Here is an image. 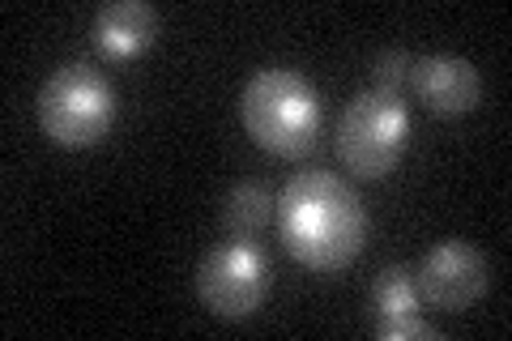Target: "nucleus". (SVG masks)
<instances>
[{"label":"nucleus","instance_id":"obj_1","mask_svg":"<svg viewBox=\"0 0 512 341\" xmlns=\"http://www.w3.org/2000/svg\"><path fill=\"white\" fill-rule=\"evenodd\" d=\"M282 248L299 265L338 273L346 269L367 243V209L359 192L342 175L308 167L286 180L282 197L274 201Z\"/></svg>","mask_w":512,"mask_h":341},{"label":"nucleus","instance_id":"obj_2","mask_svg":"<svg viewBox=\"0 0 512 341\" xmlns=\"http://www.w3.org/2000/svg\"><path fill=\"white\" fill-rule=\"evenodd\" d=\"M239 116L248 137L269 154L299 158L320 137V94L295 69H256L239 94Z\"/></svg>","mask_w":512,"mask_h":341},{"label":"nucleus","instance_id":"obj_3","mask_svg":"<svg viewBox=\"0 0 512 341\" xmlns=\"http://www.w3.org/2000/svg\"><path fill=\"white\" fill-rule=\"evenodd\" d=\"M116 86L103 69L90 60H69L52 69L39 86V124L56 145L69 150H86V145L103 141L107 128L116 124Z\"/></svg>","mask_w":512,"mask_h":341},{"label":"nucleus","instance_id":"obj_4","mask_svg":"<svg viewBox=\"0 0 512 341\" xmlns=\"http://www.w3.org/2000/svg\"><path fill=\"white\" fill-rule=\"evenodd\" d=\"M410 141V111L402 103V94L389 90H359L355 99L342 107L338 128H333V145H338V158L346 162L363 180H380L389 175L402 150Z\"/></svg>","mask_w":512,"mask_h":341},{"label":"nucleus","instance_id":"obj_5","mask_svg":"<svg viewBox=\"0 0 512 341\" xmlns=\"http://www.w3.org/2000/svg\"><path fill=\"white\" fill-rule=\"evenodd\" d=\"M269 295V256L252 239H222L197 265V299L222 320H244Z\"/></svg>","mask_w":512,"mask_h":341},{"label":"nucleus","instance_id":"obj_6","mask_svg":"<svg viewBox=\"0 0 512 341\" xmlns=\"http://www.w3.org/2000/svg\"><path fill=\"white\" fill-rule=\"evenodd\" d=\"M419 295L440 312H466L487 295V256L466 239H440L414 269Z\"/></svg>","mask_w":512,"mask_h":341},{"label":"nucleus","instance_id":"obj_7","mask_svg":"<svg viewBox=\"0 0 512 341\" xmlns=\"http://www.w3.org/2000/svg\"><path fill=\"white\" fill-rule=\"evenodd\" d=\"M410 86L436 116H466L483 99V77L457 52H431L423 60H414Z\"/></svg>","mask_w":512,"mask_h":341},{"label":"nucleus","instance_id":"obj_8","mask_svg":"<svg viewBox=\"0 0 512 341\" xmlns=\"http://www.w3.org/2000/svg\"><path fill=\"white\" fill-rule=\"evenodd\" d=\"M90 30H94V43L107 56H116V60L141 56L158 39V9L146 5V0H111V5L94 13Z\"/></svg>","mask_w":512,"mask_h":341},{"label":"nucleus","instance_id":"obj_9","mask_svg":"<svg viewBox=\"0 0 512 341\" xmlns=\"http://www.w3.org/2000/svg\"><path fill=\"white\" fill-rule=\"evenodd\" d=\"M274 218V192L261 180H239L218 205V222L231 239H252L261 235V226Z\"/></svg>","mask_w":512,"mask_h":341},{"label":"nucleus","instance_id":"obj_10","mask_svg":"<svg viewBox=\"0 0 512 341\" xmlns=\"http://www.w3.org/2000/svg\"><path fill=\"white\" fill-rule=\"evenodd\" d=\"M419 282H414L410 265H384L372 282V307L376 316H402V312H419Z\"/></svg>","mask_w":512,"mask_h":341},{"label":"nucleus","instance_id":"obj_11","mask_svg":"<svg viewBox=\"0 0 512 341\" xmlns=\"http://www.w3.org/2000/svg\"><path fill=\"white\" fill-rule=\"evenodd\" d=\"M410 77H414V56L406 52V47H384V52L376 56V64H372V81H376V90L406 94Z\"/></svg>","mask_w":512,"mask_h":341},{"label":"nucleus","instance_id":"obj_12","mask_svg":"<svg viewBox=\"0 0 512 341\" xmlns=\"http://www.w3.org/2000/svg\"><path fill=\"white\" fill-rule=\"evenodd\" d=\"M376 333L384 341H406V337H436V324L419 312H402V316H380Z\"/></svg>","mask_w":512,"mask_h":341}]
</instances>
